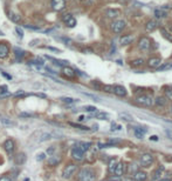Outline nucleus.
<instances>
[{
  "instance_id": "38",
  "label": "nucleus",
  "mask_w": 172,
  "mask_h": 181,
  "mask_svg": "<svg viewBox=\"0 0 172 181\" xmlns=\"http://www.w3.org/2000/svg\"><path fill=\"white\" fill-rule=\"evenodd\" d=\"M62 102H65V104H74L76 101L75 99H73V98H69V97H63L60 99Z\"/></svg>"
},
{
  "instance_id": "37",
  "label": "nucleus",
  "mask_w": 172,
  "mask_h": 181,
  "mask_svg": "<svg viewBox=\"0 0 172 181\" xmlns=\"http://www.w3.org/2000/svg\"><path fill=\"white\" fill-rule=\"evenodd\" d=\"M0 121L6 125V126H13L14 125L13 121H11V120H8L7 118H4V116H0Z\"/></svg>"
},
{
  "instance_id": "9",
  "label": "nucleus",
  "mask_w": 172,
  "mask_h": 181,
  "mask_svg": "<svg viewBox=\"0 0 172 181\" xmlns=\"http://www.w3.org/2000/svg\"><path fill=\"white\" fill-rule=\"evenodd\" d=\"M50 6L53 11L60 12L66 7V1L65 0H50Z\"/></svg>"
},
{
  "instance_id": "59",
  "label": "nucleus",
  "mask_w": 172,
  "mask_h": 181,
  "mask_svg": "<svg viewBox=\"0 0 172 181\" xmlns=\"http://www.w3.org/2000/svg\"><path fill=\"white\" fill-rule=\"evenodd\" d=\"M79 120H80V121H83V120H84V116H80Z\"/></svg>"
},
{
  "instance_id": "28",
  "label": "nucleus",
  "mask_w": 172,
  "mask_h": 181,
  "mask_svg": "<svg viewBox=\"0 0 172 181\" xmlns=\"http://www.w3.org/2000/svg\"><path fill=\"white\" fill-rule=\"evenodd\" d=\"M77 147H79L80 150H82L84 152V153H86V152H87V150H89V148H90V147H91V144H90V142H79V144H77Z\"/></svg>"
},
{
  "instance_id": "62",
  "label": "nucleus",
  "mask_w": 172,
  "mask_h": 181,
  "mask_svg": "<svg viewBox=\"0 0 172 181\" xmlns=\"http://www.w3.org/2000/svg\"><path fill=\"white\" fill-rule=\"evenodd\" d=\"M171 112H172V107H171Z\"/></svg>"
},
{
  "instance_id": "50",
  "label": "nucleus",
  "mask_w": 172,
  "mask_h": 181,
  "mask_svg": "<svg viewBox=\"0 0 172 181\" xmlns=\"http://www.w3.org/2000/svg\"><path fill=\"white\" fill-rule=\"evenodd\" d=\"M111 131H121V126H119V125L112 124V128H111Z\"/></svg>"
},
{
  "instance_id": "48",
  "label": "nucleus",
  "mask_w": 172,
  "mask_h": 181,
  "mask_svg": "<svg viewBox=\"0 0 172 181\" xmlns=\"http://www.w3.org/2000/svg\"><path fill=\"white\" fill-rule=\"evenodd\" d=\"M166 89H168V88H166ZM165 98H166V99H171V100H172V88L168 89V91H165Z\"/></svg>"
},
{
  "instance_id": "27",
  "label": "nucleus",
  "mask_w": 172,
  "mask_h": 181,
  "mask_svg": "<svg viewBox=\"0 0 172 181\" xmlns=\"http://www.w3.org/2000/svg\"><path fill=\"white\" fill-rule=\"evenodd\" d=\"M8 18L12 20L13 22H15V24H19V22L21 21V17L19 15V14L14 13V12H9L8 13Z\"/></svg>"
},
{
  "instance_id": "21",
  "label": "nucleus",
  "mask_w": 172,
  "mask_h": 181,
  "mask_svg": "<svg viewBox=\"0 0 172 181\" xmlns=\"http://www.w3.org/2000/svg\"><path fill=\"white\" fill-rule=\"evenodd\" d=\"M164 173H165V167H164V166H159L154 172L152 179H154V180H159V179L162 178V175H164Z\"/></svg>"
},
{
  "instance_id": "23",
  "label": "nucleus",
  "mask_w": 172,
  "mask_h": 181,
  "mask_svg": "<svg viewBox=\"0 0 172 181\" xmlns=\"http://www.w3.org/2000/svg\"><path fill=\"white\" fill-rule=\"evenodd\" d=\"M133 179L136 181H145L146 179H148V174H146L145 172H143V171H137V172L135 173Z\"/></svg>"
},
{
  "instance_id": "33",
  "label": "nucleus",
  "mask_w": 172,
  "mask_h": 181,
  "mask_svg": "<svg viewBox=\"0 0 172 181\" xmlns=\"http://www.w3.org/2000/svg\"><path fill=\"white\" fill-rule=\"evenodd\" d=\"M94 116H95V118H97V119H100V120H108V119H109V115L107 114V113H104V112L95 113V114H94Z\"/></svg>"
},
{
  "instance_id": "51",
  "label": "nucleus",
  "mask_w": 172,
  "mask_h": 181,
  "mask_svg": "<svg viewBox=\"0 0 172 181\" xmlns=\"http://www.w3.org/2000/svg\"><path fill=\"white\" fill-rule=\"evenodd\" d=\"M44 158H46V156H44V153H41V154H39L38 156H36V160H38V161H42Z\"/></svg>"
},
{
  "instance_id": "15",
  "label": "nucleus",
  "mask_w": 172,
  "mask_h": 181,
  "mask_svg": "<svg viewBox=\"0 0 172 181\" xmlns=\"http://www.w3.org/2000/svg\"><path fill=\"white\" fill-rule=\"evenodd\" d=\"M26 160H27L26 154H25V153H22V152L18 153V154L14 156V163H15V165H18V166L23 165V163L26 162Z\"/></svg>"
},
{
  "instance_id": "53",
  "label": "nucleus",
  "mask_w": 172,
  "mask_h": 181,
  "mask_svg": "<svg viewBox=\"0 0 172 181\" xmlns=\"http://www.w3.org/2000/svg\"><path fill=\"white\" fill-rule=\"evenodd\" d=\"M150 140L151 141H158V137H157V135H151Z\"/></svg>"
},
{
  "instance_id": "42",
  "label": "nucleus",
  "mask_w": 172,
  "mask_h": 181,
  "mask_svg": "<svg viewBox=\"0 0 172 181\" xmlns=\"http://www.w3.org/2000/svg\"><path fill=\"white\" fill-rule=\"evenodd\" d=\"M28 64H33V65H36V66H42V65H44V61L40 60V59H35V60L28 61Z\"/></svg>"
},
{
  "instance_id": "4",
  "label": "nucleus",
  "mask_w": 172,
  "mask_h": 181,
  "mask_svg": "<svg viewBox=\"0 0 172 181\" xmlns=\"http://www.w3.org/2000/svg\"><path fill=\"white\" fill-rule=\"evenodd\" d=\"M125 26H127V22L124 21V20H122V19H117V20H115V21L111 22V31L114 32V33H116V34H119V33H122L123 32V30L125 28Z\"/></svg>"
},
{
  "instance_id": "39",
  "label": "nucleus",
  "mask_w": 172,
  "mask_h": 181,
  "mask_svg": "<svg viewBox=\"0 0 172 181\" xmlns=\"http://www.w3.org/2000/svg\"><path fill=\"white\" fill-rule=\"evenodd\" d=\"M28 94L27 93H25V91H22V89H20V91H18L17 93H14V98H25L27 97Z\"/></svg>"
},
{
  "instance_id": "6",
  "label": "nucleus",
  "mask_w": 172,
  "mask_h": 181,
  "mask_svg": "<svg viewBox=\"0 0 172 181\" xmlns=\"http://www.w3.org/2000/svg\"><path fill=\"white\" fill-rule=\"evenodd\" d=\"M154 156L149 153H144V154H142L141 159H139V162H141L142 167H150L151 165L154 163Z\"/></svg>"
},
{
  "instance_id": "40",
  "label": "nucleus",
  "mask_w": 172,
  "mask_h": 181,
  "mask_svg": "<svg viewBox=\"0 0 172 181\" xmlns=\"http://www.w3.org/2000/svg\"><path fill=\"white\" fill-rule=\"evenodd\" d=\"M71 17H73V14H71V13H65V14H62V15H61V20L63 22H67L69 19L71 18Z\"/></svg>"
},
{
  "instance_id": "29",
  "label": "nucleus",
  "mask_w": 172,
  "mask_h": 181,
  "mask_svg": "<svg viewBox=\"0 0 172 181\" xmlns=\"http://www.w3.org/2000/svg\"><path fill=\"white\" fill-rule=\"evenodd\" d=\"M154 17H156V18H158V19L159 18H165V17H166V12L162 8L154 9Z\"/></svg>"
},
{
  "instance_id": "11",
  "label": "nucleus",
  "mask_w": 172,
  "mask_h": 181,
  "mask_svg": "<svg viewBox=\"0 0 172 181\" xmlns=\"http://www.w3.org/2000/svg\"><path fill=\"white\" fill-rule=\"evenodd\" d=\"M9 52H11V48L8 45L6 42H0V59L4 60L6 58H8Z\"/></svg>"
},
{
  "instance_id": "60",
  "label": "nucleus",
  "mask_w": 172,
  "mask_h": 181,
  "mask_svg": "<svg viewBox=\"0 0 172 181\" xmlns=\"http://www.w3.org/2000/svg\"><path fill=\"white\" fill-rule=\"evenodd\" d=\"M0 36H4V32H1V31H0Z\"/></svg>"
},
{
  "instance_id": "26",
  "label": "nucleus",
  "mask_w": 172,
  "mask_h": 181,
  "mask_svg": "<svg viewBox=\"0 0 172 181\" xmlns=\"http://www.w3.org/2000/svg\"><path fill=\"white\" fill-rule=\"evenodd\" d=\"M133 132H135V135H136L138 139H143V137H144V134H145V132H146V129L141 128V127H136L133 129Z\"/></svg>"
},
{
  "instance_id": "3",
  "label": "nucleus",
  "mask_w": 172,
  "mask_h": 181,
  "mask_svg": "<svg viewBox=\"0 0 172 181\" xmlns=\"http://www.w3.org/2000/svg\"><path fill=\"white\" fill-rule=\"evenodd\" d=\"M77 171V165L76 163H68L62 171V178L63 179H70Z\"/></svg>"
},
{
  "instance_id": "61",
  "label": "nucleus",
  "mask_w": 172,
  "mask_h": 181,
  "mask_svg": "<svg viewBox=\"0 0 172 181\" xmlns=\"http://www.w3.org/2000/svg\"><path fill=\"white\" fill-rule=\"evenodd\" d=\"M77 1H79V3H82V1H84V0H77Z\"/></svg>"
},
{
  "instance_id": "25",
  "label": "nucleus",
  "mask_w": 172,
  "mask_h": 181,
  "mask_svg": "<svg viewBox=\"0 0 172 181\" xmlns=\"http://www.w3.org/2000/svg\"><path fill=\"white\" fill-rule=\"evenodd\" d=\"M54 137V134L53 133H50V132H44L42 133L41 135H40L39 138V142H44V141H47V140H49V139H52V138Z\"/></svg>"
},
{
  "instance_id": "43",
  "label": "nucleus",
  "mask_w": 172,
  "mask_h": 181,
  "mask_svg": "<svg viewBox=\"0 0 172 181\" xmlns=\"http://www.w3.org/2000/svg\"><path fill=\"white\" fill-rule=\"evenodd\" d=\"M83 110H86V112H91V113H95L97 108L95 106H84Z\"/></svg>"
},
{
  "instance_id": "2",
  "label": "nucleus",
  "mask_w": 172,
  "mask_h": 181,
  "mask_svg": "<svg viewBox=\"0 0 172 181\" xmlns=\"http://www.w3.org/2000/svg\"><path fill=\"white\" fill-rule=\"evenodd\" d=\"M136 102L144 107H151L154 105V98L151 94H141L136 97Z\"/></svg>"
},
{
  "instance_id": "5",
  "label": "nucleus",
  "mask_w": 172,
  "mask_h": 181,
  "mask_svg": "<svg viewBox=\"0 0 172 181\" xmlns=\"http://www.w3.org/2000/svg\"><path fill=\"white\" fill-rule=\"evenodd\" d=\"M138 48L143 51V52H149L151 48V41L149 38L146 37H143L141 39L138 40Z\"/></svg>"
},
{
  "instance_id": "30",
  "label": "nucleus",
  "mask_w": 172,
  "mask_h": 181,
  "mask_svg": "<svg viewBox=\"0 0 172 181\" xmlns=\"http://www.w3.org/2000/svg\"><path fill=\"white\" fill-rule=\"evenodd\" d=\"M70 125L71 127L77 128V129H81V131H90V128L87 127V126H83V125H80V124H75V122H68Z\"/></svg>"
},
{
  "instance_id": "12",
  "label": "nucleus",
  "mask_w": 172,
  "mask_h": 181,
  "mask_svg": "<svg viewBox=\"0 0 172 181\" xmlns=\"http://www.w3.org/2000/svg\"><path fill=\"white\" fill-rule=\"evenodd\" d=\"M62 75L66 76L67 79H74L76 76V72L75 70H73L71 67L66 66V67H62Z\"/></svg>"
},
{
  "instance_id": "1",
  "label": "nucleus",
  "mask_w": 172,
  "mask_h": 181,
  "mask_svg": "<svg viewBox=\"0 0 172 181\" xmlns=\"http://www.w3.org/2000/svg\"><path fill=\"white\" fill-rule=\"evenodd\" d=\"M77 179H79V181H95L96 180V173L93 168L83 167L80 169Z\"/></svg>"
},
{
  "instance_id": "36",
  "label": "nucleus",
  "mask_w": 172,
  "mask_h": 181,
  "mask_svg": "<svg viewBox=\"0 0 172 181\" xmlns=\"http://www.w3.org/2000/svg\"><path fill=\"white\" fill-rule=\"evenodd\" d=\"M143 64H144V60H143V59H135V60L131 61V65L135 67H139L142 66Z\"/></svg>"
},
{
  "instance_id": "54",
  "label": "nucleus",
  "mask_w": 172,
  "mask_h": 181,
  "mask_svg": "<svg viewBox=\"0 0 172 181\" xmlns=\"http://www.w3.org/2000/svg\"><path fill=\"white\" fill-rule=\"evenodd\" d=\"M46 70H47L49 73H52V74H56V72H54L53 70H52V68H49V67H46Z\"/></svg>"
},
{
  "instance_id": "24",
  "label": "nucleus",
  "mask_w": 172,
  "mask_h": 181,
  "mask_svg": "<svg viewBox=\"0 0 172 181\" xmlns=\"http://www.w3.org/2000/svg\"><path fill=\"white\" fill-rule=\"evenodd\" d=\"M47 58H48V57H47ZM48 59L54 62V65L60 66V67H66V66H68V64H69V61H68V60H57V59H53V58H48Z\"/></svg>"
},
{
  "instance_id": "14",
  "label": "nucleus",
  "mask_w": 172,
  "mask_h": 181,
  "mask_svg": "<svg viewBox=\"0 0 172 181\" xmlns=\"http://www.w3.org/2000/svg\"><path fill=\"white\" fill-rule=\"evenodd\" d=\"M162 65V59L160 58H151L148 60V66L150 67V68H158L159 66Z\"/></svg>"
},
{
  "instance_id": "34",
  "label": "nucleus",
  "mask_w": 172,
  "mask_h": 181,
  "mask_svg": "<svg viewBox=\"0 0 172 181\" xmlns=\"http://www.w3.org/2000/svg\"><path fill=\"white\" fill-rule=\"evenodd\" d=\"M66 24V26L67 27H69V28H73V27H75L76 26V19L74 18V17H71L69 20L67 22H65Z\"/></svg>"
},
{
  "instance_id": "8",
  "label": "nucleus",
  "mask_w": 172,
  "mask_h": 181,
  "mask_svg": "<svg viewBox=\"0 0 172 181\" xmlns=\"http://www.w3.org/2000/svg\"><path fill=\"white\" fill-rule=\"evenodd\" d=\"M3 147H4L5 152H6L7 154L12 155L14 153V150H15V142H14L13 139H7V140L4 142Z\"/></svg>"
},
{
  "instance_id": "16",
  "label": "nucleus",
  "mask_w": 172,
  "mask_h": 181,
  "mask_svg": "<svg viewBox=\"0 0 172 181\" xmlns=\"http://www.w3.org/2000/svg\"><path fill=\"white\" fill-rule=\"evenodd\" d=\"M158 27V21L156 19H151L145 24V31L146 32H152Z\"/></svg>"
},
{
  "instance_id": "13",
  "label": "nucleus",
  "mask_w": 172,
  "mask_h": 181,
  "mask_svg": "<svg viewBox=\"0 0 172 181\" xmlns=\"http://www.w3.org/2000/svg\"><path fill=\"white\" fill-rule=\"evenodd\" d=\"M112 93L114 94H116L117 97H127V89H125V87H123V86H121V85H115V86H112Z\"/></svg>"
},
{
  "instance_id": "57",
  "label": "nucleus",
  "mask_w": 172,
  "mask_h": 181,
  "mask_svg": "<svg viewBox=\"0 0 172 181\" xmlns=\"http://www.w3.org/2000/svg\"><path fill=\"white\" fill-rule=\"evenodd\" d=\"M125 181H136L135 179H131V178H128V179H125Z\"/></svg>"
},
{
  "instance_id": "17",
  "label": "nucleus",
  "mask_w": 172,
  "mask_h": 181,
  "mask_svg": "<svg viewBox=\"0 0 172 181\" xmlns=\"http://www.w3.org/2000/svg\"><path fill=\"white\" fill-rule=\"evenodd\" d=\"M133 40H135V37L131 36V34H128V36H122L119 38V44L122 46H125V45L131 44Z\"/></svg>"
},
{
  "instance_id": "46",
  "label": "nucleus",
  "mask_w": 172,
  "mask_h": 181,
  "mask_svg": "<svg viewBox=\"0 0 172 181\" xmlns=\"http://www.w3.org/2000/svg\"><path fill=\"white\" fill-rule=\"evenodd\" d=\"M15 31H17V33H18V37L20 38V39H22L23 38V31H22L20 27H15Z\"/></svg>"
},
{
  "instance_id": "52",
  "label": "nucleus",
  "mask_w": 172,
  "mask_h": 181,
  "mask_svg": "<svg viewBox=\"0 0 172 181\" xmlns=\"http://www.w3.org/2000/svg\"><path fill=\"white\" fill-rule=\"evenodd\" d=\"M46 48H47V49H49V51H53V52H57V53H60V52H61V51H60V49H57V48H54V47H50V46H47V47H46Z\"/></svg>"
},
{
  "instance_id": "18",
  "label": "nucleus",
  "mask_w": 172,
  "mask_h": 181,
  "mask_svg": "<svg viewBox=\"0 0 172 181\" xmlns=\"http://www.w3.org/2000/svg\"><path fill=\"white\" fill-rule=\"evenodd\" d=\"M114 173L116 174V177H122L124 173V163L121 161H117L116 166H115Z\"/></svg>"
},
{
  "instance_id": "35",
  "label": "nucleus",
  "mask_w": 172,
  "mask_h": 181,
  "mask_svg": "<svg viewBox=\"0 0 172 181\" xmlns=\"http://www.w3.org/2000/svg\"><path fill=\"white\" fill-rule=\"evenodd\" d=\"M116 163H117V160L116 159H110L109 161V172L110 173H114V169H115V166H116Z\"/></svg>"
},
{
  "instance_id": "47",
  "label": "nucleus",
  "mask_w": 172,
  "mask_h": 181,
  "mask_svg": "<svg viewBox=\"0 0 172 181\" xmlns=\"http://www.w3.org/2000/svg\"><path fill=\"white\" fill-rule=\"evenodd\" d=\"M103 91L107 93H112V86H109V85H104L103 86Z\"/></svg>"
},
{
  "instance_id": "19",
  "label": "nucleus",
  "mask_w": 172,
  "mask_h": 181,
  "mask_svg": "<svg viewBox=\"0 0 172 181\" xmlns=\"http://www.w3.org/2000/svg\"><path fill=\"white\" fill-rule=\"evenodd\" d=\"M119 14H121V11L117 8H108L106 9V15L108 18L110 19H114V18H117Z\"/></svg>"
},
{
  "instance_id": "10",
  "label": "nucleus",
  "mask_w": 172,
  "mask_h": 181,
  "mask_svg": "<svg viewBox=\"0 0 172 181\" xmlns=\"http://www.w3.org/2000/svg\"><path fill=\"white\" fill-rule=\"evenodd\" d=\"M13 54L15 62H22L23 58L26 55V52L22 48H20V47H13Z\"/></svg>"
},
{
  "instance_id": "49",
  "label": "nucleus",
  "mask_w": 172,
  "mask_h": 181,
  "mask_svg": "<svg viewBox=\"0 0 172 181\" xmlns=\"http://www.w3.org/2000/svg\"><path fill=\"white\" fill-rule=\"evenodd\" d=\"M25 27H26V28H31V30H34V31H38V30H40L39 26H32V25H25Z\"/></svg>"
},
{
  "instance_id": "22",
  "label": "nucleus",
  "mask_w": 172,
  "mask_h": 181,
  "mask_svg": "<svg viewBox=\"0 0 172 181\" xmlns=\"http://www.w3.org/2000/svg\"><path fill=\"white\" fill-rule=\"evenodd\" d=\"M168 104V99L165 97H157L154 99V105L158 107H165Z\"/></svg>"
},
{
  "instance_id": "41",
  "label": "nucleus",
  "mask_w": 172,
  "mask_h": 181,
  "mask_svg": "<svg viewBox=\"0 0 172 181\" xmlns=\"http://www.w3.org/2000/svg\"><path fill=\"white\" fill-rule=\"evenodd\" d=\"M162 33H163L164 38H166L169 41H172V34H170V33H169L168 31H165L164 28H162Z\"/></svg>"
},
{
  "instance_id": "32",
  "label": "nucleus",
  "mask_w": 172,
  "mask_h": 181,
  "mask_svg": "<svg viewBox=\"0 0 172 181\" xmlns=\"http://www.w3.org/2000/svg\"><path fill=\"white\" fill-rule=\"evenodd\" d=\"M119 118L122 120H124V121H128V122H131L133 120V116L130 114H128V113H119Z\"/></svg>"
},
{
  "instance_id": "58",
  "label": "nucleus",
  "mask_w": 172,
  "mask_h": 181,
  "mask_svg": "<svg viewBox=\"0 0 172 181\" xmlns=\"http://www.w3.org/2000/svg\"><path fill=\"white\" fill-rule=\"evenodd\" d=\"M158 181H171V180H170V179H160V180Z\"/></svg>"
},
{
  "instance_id": "44",
  "label": "nucleus",
  "mask_w": 172,
  "mask_h": 181,
  "mask_svg": "<svg viewBox=\"0 0 172 181\" xmlns=\"http://www.w3.org/2000/svg\"><path fill=\"white\" fill-rule=\"evenodd\" d=\"M20 118H33V116H35L34 114H32V113H25V112H22L19 114Z\"/></svg>"
},
{
  "instance_id": "31",
  "label": "nucleus",
  "mask_w": 172,
  "mask_h": 181,
  "mask_svg": "<svg viewBox=\"0 0 172 181\" xmlns=\"http://www.w3.org/2000/svg\"><path fill=\"white\" fill-rule=\"evenodd\" d=\"M171 68H172V62H165V64L160 65L156 70H158V71H168V70H171Z\"/></svg>"
},
{
  "instance_id": "7",
  "label": "nucleus",
  "mask_w": 172,
  "mask_h": 181,
  "mask_svg": "<svg viewBox=\"0 0 172 181\" xmlns=\"http://www.w3.org/2000/svg\"><path fill=\"white\" fill-rule=\"evenodd\" d=\"M71 158L75 161H82L84 159V152L75 145L71 148Z\"/></svg>"
},
{
  "instance_id": "56",
  "label": "nucleus",
  "mask_w": 172,
  "mask_h": 181,
  "mask_svg": "<svg viewBox=\"0 0 172 181\" xmlns=\"http://www.w3.org/2000/svg\"><path fill=\"white\" fill-rule=\"evenodd\" d=\"M6 89H7V87L6 86H3V87H0V92H6Z\"/></svg>"
},
{
  "instance_id": "20",
  "label": "nucleus",
  "mask_w": 172,
  "mask_h": 181,
  "mask_svg": "<svg viewBox=\"0 0 172 181\" xmlns=\"http://www.w3.org/2000/svg\"><path fill=\"white\" fill-rule=\"evenodd\" d=\"M61 156H59V155H53V156H50L48 159V161H47V163H48V166H50V167H55V166H57L59 163L61 162Z\"/></svg>"
},
{
  "instance_id": "45",
  "label": "nucleus",
  "mask_w": 172,
  "mask_h": 181,
  "mask_svg": "<svg viewBox=\"0 0 172 181\" xmlns=\"http://www.w3.org/2000/svg\"><path fill=\"white\" fill-rule=\"evenodd\" d=\"M0 181H13V179L7 174H4V175L0 177Z\"/></svg>"
},
{
  "instance_id": "55",
  "label": "nucleus",
  "mask_w": 172,
  "mask_h": 181,
  "mask_svg": "<svg viewBox=\"0 0 172 181\" xmlns=\"http://www.w3.org/2000/svg\"><path fill=\"white\" fill-rule=\"evenodd\" d=\"M35 42H39V39H35V40H33V41H31V44H29V45H31V46H35Z\"/></svg>"
}]
</instances>
